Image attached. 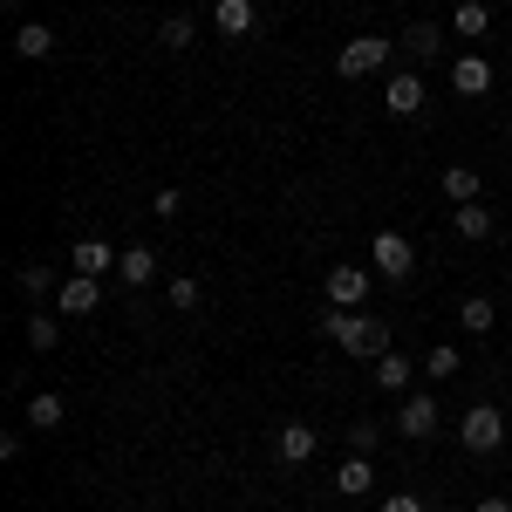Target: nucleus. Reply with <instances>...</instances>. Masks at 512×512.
<instances>
[{
    "label": "nucleus",
    "mask_w": 512,
    "mask_h": 512,
    "mask_svg": "<svg viewBox=\"0 0 512 512\" xmlns=\"http://www.w3.org/2000/svg\"><path fill=\"white\" fill-rule=\"evenodd\" d=\"M192 41H198V21H192V14H164V21H158V48H171V55H185Z\"/></svg>",
    "instance_id": "14"
},
{
    "label": "nucleus",
    "mask_w": 512,
    "mask_h": 512,
    "mask_svg": "<svg viewBox=\"0 0 512 512\" xmlns=\"http://www.w3.org/2000/svg\"><path fill=\"white\" fill-rule=\"evenodd\" d=\"M349 444H355V458H369V451H376V424H355Z\"/></svg>",
    "instance_id": "29"
},
{
    "label": "nucleus",
    "mask_w": 512,
    "mask_h": 512,
    "mask_svg": "<svg viewBox=\"0 0 512 512\" xmlns=\"http://www.w3.org/2000/svg\"><path fill=\"white\" fill-rule=\"evenodd\" d=\"M164 301H171L178 315H192V308H198V280H171V287H164Z\"/></svg>",
    "instance_id": "25"
},
{
    "label": "nucleus",
    "mask_w": 512,
    "mask_h": 512,
    "mask_svg": "<svg viewBox=\"0 0 512 512\" xmlns=\"http://www.w3.org/2000/svg\"><path fill=\"white\" fill-rule=\"evenodd\" d=\"M96 301H103V287L89 274H76L69 287H62V315H96Z\"/></svg>",
    "instance_id": "15"
},
{
    "label": "nucleus",
    "mask_w": 512,
    "mask_h": 512,
    "mask_svg": "<svg viewBox=\"0 0 512 512\" xmlns=\"http://www.w3.org/2000/svg\"><path fill=\"white\" fill-rule=\"evenodd\" d=\"M396 431H403V437H431L437 431V403H431V396H410V403L396 410Z\"/></svg>",
    "instance_id": "12"
},
{
    "label": "nucleus",
    "mask_w": 512,
    "mask_h": 512,
    "mask_svg": "<svg viewBox=\"0 0 512 512\" xmlns=\"http://www.w3.org/2000/svg\"><path fill=\"white\" fill-rule=\"evenodd\" d=\"M492 233V212L485 205H458V239H485Z\"/></svg>",
    "instance_id": "23"
},
{
    "label": "nucleus",
    "mask_w": 512,
    "mask_h": 512,
    "mask_svg": "<svg viewBox=\"0 0 512 512\" xmlns=\"http://www.w3.org/2000/svg\"><path fill=\"white\" fill-rule=\"evenodd\" d=\"M410 369H417V362H410V355H376V383H383V390H410Z\"/></svg>",
    "instance_id": "18"
},
{
    "label": "nucleus",
    "mask_w": 512,
    "mask_h": 512,
    "mask_svg": "<svg viewBox=\"0 0 512 512\" xmlns=\"http://www.w3.org/2000/svg\"><path fill=\"white\" fill-rule=\"evenodd\" d=\"M444 198H451V205H478V171L472 164H451V171H444Z\"/></svg>",
    "instance_id": "17"
},
{
    "label": "nucleus",
    "mask_w": 512,
    "mask_h": 512,
    "mask_svg": "<svg viewBox=\"0 0 512 512\" xmlns=\"http://www.w3.org/2000/svg\"><path fill=\"white\" fill-rule=\"evenodd\" d=\"M274 451H280V465H308V458L321 451V431H315V424H294V417H287V424L274 431Z\"/></svg>",
    "instance_id": "6"
},
{
    "label": "nucleus",
    "mask_w": 512,
    "mask_h": 512,
    "mask_svg": "<svg viewBox=\"0 0 512 512\" xmlns=\"http://www.w3.org/2000/svg\"><path fill=\"white\" fill-rule=\"evenodd\" d=\"M451 89H458V96H485V89H492V62H485V55H458V62H451Z\"/></svg>",
    "instance_id": "9"
},
{
    "label": "nucleus",
    "mask_w": 512,
    "mask_h": 512,
    "mask_svg": "<svg viewBox=\"0 0 512 512\" xmlns=\"http://www.w3.org/2000/svg\"><path fill=\"white\" fill-rule=\"evenodd\" d=\"M472 512H512V499H478Z\"/></svg>",
    "instance_id": "31"
},
{
    "label": "nucleus",
    "mask_w": 512,
    "mask_h": 512,
    "mask_svg": "<svg viewBox=\"0 0 512 512\" xmlns=\"http://www.w3.org/2000/svg\"><path fill=\"white\" fill-rule=\"evenodd\" d=\"M369 267H376L383 280H410V267H417V246H410L403 233H376V239H369Z\"/></svg>",
    "instance_id": "4"
},
{
    "label": "nucleus",
    "mask_w": 512,
    "mask_h": 512,
    "mask_svg": "<svg viewBox=\"0 0 512 512\" xmlns=\"http://www.w3.org/2000/svg\"><path fill=\"white\" fill-rule=\"evenodd\" d=\"M403 55H417V62H431V55H437V28H431V21L403 28Z\"/></svg>",
    "instance_id": "22"
},
{
    "label": "nucleus",
    "mask_w": 512,
    "mask_h": 512,
    "mask_svg": "<svg viewBox=\"0 0 512 512\" xmlns=\"http://www.w3.org/2000/svg\"><path fill=\"white\" fill-rule=\"evenodd\" d=\"M55 342H62V328H55L48 315H28V349H41V355H48Z\"/></svg>",
    "instance_id": "24"
},
{
    "label": "nucleus",
    "mask_w": 512,
    "mask_h": 512,
    "mask_svg": "<svg viewBox=\"0 0 512 512\" xmlns=\"http://www.w3.org/2000/svg\"><path fill=\"white\" fill-rule=\"evenodd\" d=\"M369 274H376V267H355V260L328 267V308H362V301H369Z\"/></svg>",
    "instance_id": "5"
},
{
    "label": "nucleus",
    "mask_w": 512,
    "mask_h": 512,
    "mask_svg": "<svg viewBox=\"0 0 512 512\" xmlns=\"http://www.w3.org/2000/svg\"><path fill=\"white\" fill-rule=\"evenodd\" d=\"M151 212H158V219H178V212H185V198H178V192H171V185H164V192L151 198Z\"/></svg>",
    "instance_id": "28"
},
{
    "label": "nucleus",
    "mask_w": 512,
    "mask_h": 512,
    "mask_svg": "<svg viewBox=\"0 0 512 512\" xmlns=\"http://www.w3.org/2000/svg\"><path fill=\"white\" fill-rule=\"evenodd\" d=\"M458 321H465V335H492V321H499V308H492L485 294H472V301L458 308Z\"/></svg>",
    "instance_id": "20"
},
{
    "label": "nucleus",
    "mask_w": 512,
    "mask_h": 512,
    "mask_svg": "<svg viewBox=\"0 0 512 512\" xmlns=\"http://www.w3.org/2000/svg\"><path fill=\"white\" fill-rule=\"evenodd\" d=\"M424 376H437V383H444V376H458V349H451V342H444V349H431Z\"/></svg>",
    "instance_id": "26"
},
{
    "label": "nucleus",
    "mask_w": 512,
    "mask_h": 512,
    "mask_svg": "<svg viewBox=\"0 0 512 512\" xmlns=\"http://www.w3.org/2000/svg\"><path fill=\"white\" fill-rule=\"evenodd\" d=\"M253 21H260V7H253V0H219V7H212V28H219V35H253Z\"/></svg>",
    "instance_id": "10"
},
{
    "label": "nucleus",
    "mask_w": 512,
    "mask_h": 512,
    "mask_svg": "<svg viewBox=\"0 0 512 512\" xmlns=\"http://www.w3.org/2000/svg\"><path fill=\"white\" fill-rule=\"evenodd\" d=\"M383 62H390V41H383V35H355V41H342V55H335V69H342L349 82L376 76Z\"/></svg>",
    "instance_id": "3"
},
{
    "label": "nucleus",
    "mask_w": 512,
    "mask_h": 512,
    "mask_svg": "<svg viewBox=\"0 0 512 512\" xmlns=\"http://www.w3.org/2000/svg\"><path fill=\"white\" fill-rule=\"evenodd\" d=\"M321 321V335L328 342H342L349 355H390V328L376 315H355V308H328V315H315Z\"/></svg>",
    "instance_id": "1"
},
{
    "label": "nucleus",
    "mask_w": 512,
    "mask_h": 512,
    "mask_svg": "<svg viewBox=\"0 0 512 512\" xmlns=\"http://www.w3.org/2000/svg\"><path fill=\"white\" fill-rule=\"evenodd\" d=\"M451 28L465 41H485V28H492V7L485 0H458V14H451Z\"/></svg>",
    "instance_id": "16"
},
{
    "label": "nucleus",
    "mask_w": 512,
    "mask_h": 512,
    "mask_svg": "<svg viewBox=\"0 0 512 512\" xmlns=\"http://www.w3.org/2000/svg\"><path fill=\"white\" fill-rule=\"evenodd\" d=\"M28 424H35V431H55V424H62V396L35 390V396H28Z\"/></svg>",
    "instance_id": "19"
},
{
    "label": "nucleus",
    "mask_w": 512,
    "mask_h": 512,
    "mask_svg": "<svg viewBox=\"0 0 512 512\" xmlns=\"http://www.w3.org/2000/svg\"><path fill=\"white\" fill-rule=\"evenodd\" d=\"M151 274H158V253L151 246H123V260H117L123 287H151Z\"/></svg>",
    "instance_id": "11"
},
{
    "label": "nucleus",
    "mask_w": 512,
    "mask_h": 512,
    "mask_svg": "<svg viewBox=\"0 0 512 512\" xmlns=\"http://www.w3.org/2000/svg\"><path fill=\"white\" fill-rule=\"evenodd\" d=\"M335 492H342V499H362V492H369V458H349V465L335 472Z\"/></svg>",
    "instance_id": "21"
},
{
    "label": "nucleus",
    "mask_w": 512,
    "mask_h": 512,
    "mask_svg": "<svg viewBox=\"0 0 512 512\" xmlns=\"http://www.w3.org/2000/svg\"><path fill=\"white\" fill-rule=\"evenodd\" d=\"M48 287H55L48 267H21V294H41V301H48Z\"/></svg>",
    "instance_id": "27"
},
{
    "label": "nucleus",
    "mask_w": 512,
    "mask_h": 512,
    "mask_svg": "<svg viewBox=\"0 0 512 512\" xmlns=\"http://www.w3.org/2000/svg\"><path fill=\"white\" fill-rule=\"evenodd\" d=\"M14 55H21V62H48V55H55V35H48L41 21H21V28H14Z\"/></svg>",
    "instance_id": "13"
},
{
    "label": "nucleus",
    "mask_w": 512,
    "mask_h": 512,
    "mask_svg": "<svg viewBox=\"0 0 512 512\" xmlns=\"http://www.w3.org/2000/svg\"><path fill=\"white\" fill-rule=\"evenodd\" d=\"M458 437H465V451H472V458H492V451L506 444V417H499L492 403H472V410H465V424H458Z\"/></svg>",
    "instance_id": "2"
},
{
    "label": "nucleus",
    "mask_w": 512,
    "mask_h": 512,
    "mask_svg": "<svg viewBox=\"0 0 512 512\" xmlns=\"http://www.w3.org/2000/svg\"><path fill=\"white\" fill-rule=\"evenodd\" d=\"M383 512H424V499L417 492H396V499H383Z\"/></svg>",
    "instance_id": "30"
},
{
    "label": "nucleus",
    "mask_w": 512,
    "mask_h": 512,
    "mask_svg": "<svg viewBox=\"0 0 512 512\" xmlns=\"http://www.w3.org/2000/svg\"><path fill=\"white\" fill-rule=\"evenodd\" d=\"M117 246H103V239H76V246H69V267H76V274H89V280H103V274H117Z\"/></svg>",
    "instance_id": "7"
},
{
    "label": "nucleus",
    "mask_w": 512,
    "mask_h": 512,
    "mask_svg": "<svg viewBox=\"0 0 512 512\" xmlns=\"http://www.w3.org/2000/svg\"><path fill=\"white\" fill-rule=\"evenodd\" d=\"M383 103H390V117H417L424 110V76H390V89H383Z\"/></svg>",
    "instance_id": "8"
}]
</instances>
